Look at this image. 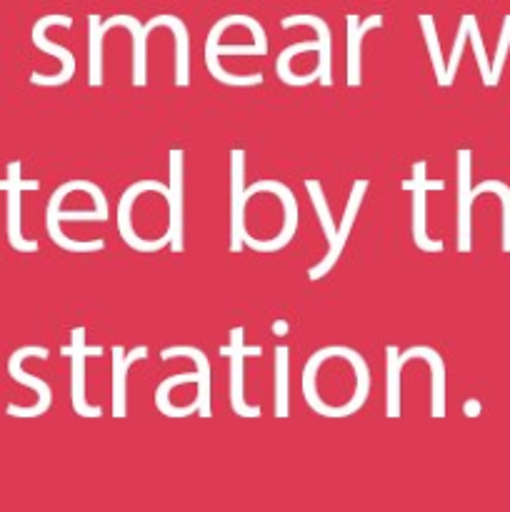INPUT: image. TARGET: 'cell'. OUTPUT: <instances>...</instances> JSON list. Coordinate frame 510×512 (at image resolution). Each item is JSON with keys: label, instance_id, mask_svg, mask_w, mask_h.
Instances as JSON below:
<instances>
[{"label": "cell", "instance_id": "obj_1", "mask_svg": "<svg viewBox=\"0 0 510 512\" xmlns=\"http://www.w3.org/2000/svg\"><path fill=\"white\" fill-rule=\"evenodd\" d=\"M65 220H98V223L108 220V200L98 185L90 183V180H68V183L60 185L48 200L45 230H48L50 240L68 253H95V250L105 248V240L75 243V240L65 238L63 230H60V223H65Z\"/></svg>", "mask_w": 510, "mask_h": 512}, {"label": "cell", "instance_id": "obj_2", "mask_svg": "<svg viewBox=\"0 0 510 512\" xmlns=\"http://www.w3.org/2000/svg\"><path fill=\"white\" fill-rule=\"evenodd\" d=\"M255 18L250 15H228V18L218 20L213 25V30L208 33V40H205V65H208V73L213 75L215 80L225 85H235V88H248V85H260L263 83V73H250V75H238V73H228V70L220 65V55H258V48L255 45H220V35L228 25L233 23H243L250 25Z\"/></svg>", "mask_w": 510, "mask_h": 512}, {"label": "cell", "instance_id": "obj_3", "mask_svg": "<svg viewBox=\"0 0 510 512\" xmlns=\"http://www.w3.org/2000/svg\"><path fill=\"white\" fill-rule=\"evenodd\" d=\"M48 355H50L48 348H40V345H25V348H18L8 358L10 378L20 385H28L30 390H35V393H38V405H33V408H18V405H8V408H5V413H8L10 418H40V415L48 413L50 410V405H53V390H50V385L45 383V380L33 378V375H28L23 370V360H28V358L48 360Z\"/></svg>", "mask_w": 510, "mask_h": 512}, {"label": "cell", "instance_id": "obj_4", "mask_svg": "<svg viewBox=\"0 0 510 512\" xmlns=\"http://www.w3.org/2000/svg\"><path fill=\"white\" fill-rule=\"evenodd\" d=\"M428 170V163L425 160H418L413 165V180H405L403 190H413V240L423 253H443V240H433L428 235V205H425V198H428L430 190H445V180H428L425 175Z\"/></svg>", "mask_w": 510, "mask_h": 512}, {"label": "cell", "instance_id": "obj_5", "mask_svg": "<svg viewBox=\"0 0 510 512\" xmlns=\"http://www.w3.org/2000/svg\"><path fill=\"white\" fill-rule=\"evenodd\" d=\"M243 328L230 330V343L223 348L225 358H230V408H233L235 415L240 418H260L258 405H248L243 400V363L245 358H260L263 355V348L260 345H248L243 343Z\"/></svg>", "mask_w": 510, "mask_h": 512}, {"label": "cell", "instance_id": "obj_6", "mask_svg": "<svg viewBox=\"0 0 510 512\" xmlns=\"http://www.w3.org/2000/svg\"><path fill=\"white\" fill-rule=\"evenodd\" d=\"M20 160H13L8 163V178L0 180V190L8 193V243L10 248L18 250V253H38V240H25L23 238V230H20V193L23 190H38L40 188V180H23L20 178Z\"/></svg>", "mask_w": 510, "mask_h": 512}, {"label": "cell", "instance_id": "obj_7", "mask_svg": "<svg viewBox=\"0 0 510 512\" xmlns=\"http://www.w3.org/2000/svg\"><path fill=\"white\" fill-rule=\"evenodd\" d=\"M53 23L63 25V28H70V25H73V18H68V15H45V18H40L38 23H35V28H33L35 48H40V50H45V53L55 55V58H60V63H63L60 73H55V75H45V73L30 75V83L45 85V88H50V85H65L75 75V55L70 53L68 48H63V45L50 43V40L45 38V28H48V25H53Z\"/></svg>", "mask_w": 510, "mask_h": 512}, {"label": "cell", "instance_id": "obj_8", "mask_svg": "<svg viewBox=\"0 0 510 512\" xmlns=\"http://www.w3.org/2000/svg\"><path fill=\"white\" fill-rule=\"evenodd\" d=\"M368 185H370L368 180H355V183H353V190H350L348 205H345L343 223H340L338 233H335L333 245H330V248H328V255H325V258H323V263L315 265V268L308 270V278H310V280L325 278V275H328L330 270L335 268V263H338V260H340V255H343V250H345V243H348L350 230H353L355 218H358L360 203H363L365 190H368Z\"/></svg>", "mask_w": 510, "mask_h": 512}, {"label": "cell", "instance_id": "obj_9", "mask_svg": "<svg viewBox=\"0 0 510 512\" xmlns=\"http://www.w3.org/2000/svg\"><path fill=\"white\" fill-rule=\"evenodd\" d=\"M63 355H68L70 365H73V410L80 418H100L103 408L100 405H88L85 403V358H88V345H85V328H75L70 333V348L60 350Z\"/></svg>", "mask_w": 510, "mask_h": 512}, {"label": "cell", "instance_id": "obj_10", "mask_svg": "<svg viewBox=\"0 0 510 512\" xmlns=\"http://www.w3.org/2000/svg\"><path fill=\"white\" fill-rule=\"evenodd\" d=\"M168 165H170V195H168V233H170V248L173 253H183V150L173 148L168 153Z\"/></svg>", "mask_w": 510, "mask_h": 512}, {"label": "cell", "instance_id": "obj_11", "mask_svg": "<svg viewBox=\"0 0 510 512\" xmlns=\"http://www.w3.org/2000/svg\"><path fill=\"white\" fill-rule=\"evenodd\" d=\"M243 175H245V153L243 150H230V253H240L243 248Z\"/></svg>", "mask_w": 510, "mask_h": 512}, {"label": "cell", "instance_id": "obj_12", "mask_svg": "<svg viewBox=\"0 0 510 512\" xmlns=\"http://www.w3.org/2000/svg\"><path fill=\"white\" fill-rule=\"evenodd\" d=\"M470 165H473V153L468 148L458 150V253H470V205H473Z\"/></svg>", "mask_w": 510, "mask_h": 512}, {"label": "cell", "instance_id": "obj_13", "mask_svg": "<svg viewBox=\"0 0 510 512\" xmlns=\"http://www.w3.org/2000/svg\"><path fill=\"white\" fill-rule=\"evenodd\" d=\"M148 358V348L140 345L135 350H125L120 345L113 348V415L115 418H125L128 415V373L138 360Z\"/></svg>", "mask_w": 510, "mask_h": 512}, {"label": "cell", "instance_id": "obj_14", "mask_svg": "<svg viewBox=\"0 0 510 512\" xmlns=\"http://www.w3.org/2000/svg\"><path fill=\"white\" fill-rule=\"evenodd\" d=\"M410 358H423L428 360L430 370H433V418H445V363L440 358L438 350L428 348V345H415V348L405 350L398 355V363L403 368Z\"/></svg>", "mask_w": 510, "mask_h": 512}, {"label": "cell", "instance_id": "obj_15", "mask_svg": "<svg viewBox=\"0 0 510 512\" xmlns=\"http://www.w3.org/2000/svg\"><path fill=\"white\" fill-rule=\"evenodd\" d=\"M313 25L315 33H318V40H320V60L318 65H315V70H318V80L320 85H325V88H330L333 85V55H330V28L328 23H325L323 18H315V15H290V18L283 20V28H293V25Z\"/></svg>", "mask_w": 510, "mask_h": 512}, {"label": "cell", "instance_id": "obj_16", "mask_svg": "<svg viewBox=\"0 0 510 512\" xmlns=\"http://www.w3.org/2000/svg\"><path fill=\"white\" fill-rule=\"evenodd\" d=\"M383 18L380 15H370L363 25L355 13L348 15V88H358L360 85V45L368 30L380 28Z\"/></svg>", "mask_w": 510, "mask_h": 512}, {"label": "cell", "instance_id": "obj_17", "mask_svg": "<svg viewBox=\"0 0 510 512\" xmlns=\"http://www.w3.org/2000/svg\"><path fill=\"white\" fill-rule=\"evenodd\" d=\"M400 350L395 345L385 348V370H388V378H385V415L390 420L400 418V363H398Z\"/></svg>", "mask_w": 510, "mask_h": 512}, {"label": "cell", "instance_id": "obj_18", "mask_svg": "<svg viewBox=\"0 0 510 512\" xmlns=\"http://www.w3.org/2000/svg\"><path fill=\"white\" fill-rule=\"evenodd\" d=\"M290 350L285 345L275 348V418H288V388H290Z\"/></svg>", "mask_w": 510, "mask_h": 512}, {"label": "cell", "instance_id": "obj_19", "mask_svg": "<svg viewBox=\"0 0 510 512\" xmlns=\"http://www.w3.org/2000/svg\"><path fill=\"white\" fill-rule=\"evenodd\" d=\"M470 193H473V200L483 193L498 195L503 203V253H510V185H505L503 180H483Z\"/></svg>", "mask_w": 510, "mask_h": 512}, {"label": "cell", "instance_id": "obj_20", "mask_svg": "<svg viewBox=\"0 0 510 512\" xmlns=\"http://www.w3.org/2000/svg\"><path fill=\"white\" fill-rule=\"evenodd\" d=\"M305 190H308L310 203H313L315 213H318L320 225H323V230H325V238H328V245H333L335 233H338V230H335L333 215H330V205H328V200H325V193H323V185H320V180L308 178L305 180Z\"/></svg>", "mask_w": 510, "mask_h": 512}, {"label": "cell", "instance_id": "obj_21", "mask_svg": "<svg viewBox=\"0 0 510 512\" xmlns=\"http://www.w3.org/2000/svg\"><path fill=\"white\" fill-rule=\"evenodd\" d=\"M420 25H423L425 45H428L430 63H433V70H435V80H438L440 88H448V83H445V58L443 53H440V40H438V33H435L433 18H430V15H420Z\"/></svg>", "mask_w": 510, "mask_h": 512}, {"label": "cell", "instance_id": "obj_22", "mask_svg": "<svg viewBox=\"0 0 510 512\" xmlns=\"http://www.w3.org/2000/svg\"><path fill=\"white\" fill-rule=\"evenodd\" d=\"M468 40H470V45H473V50H475V60H478L480 78H483V83L488 85V88H493V83H490V58H488V53H485L483 35H480V28H478V20H475V15H468Z\"/></svg>", "mask_w": 510, "mask_h": 512}, {"label": "cell", "instance_id": "obj_23", "mask_svg": "<svg viewBox=\"0 0 510 512\" xmlns=\"http://www.w3.org/2000/svg\"><path fill=\"white\" fill-rule=\"evenodd\" d=\"M508 50H510V15H505L503 33H500L498 48H495V58L490 60V83H493V88L500 83V75H503Z\"/></svg>", "mask_w": 510, "mask_h": 512}, {"label": "cell", "instance_id": "obj_24", "mask_svg": "<svg viewBox=\"0 0 510 512\" xmlns=\"http://www.w3.org/2000/svg\"><path fill=\"white\" fill-rule=\"evenodd\" d=\"M465 40H468V15H463V20H460V28H458V33H455L453 53H450L448 63H445V83H448V88H450V85H453L455 73H458L460 58H463Z\"/></svg>", "mask_w": 510, "mask_h": 512}, {"label": "cell", "instance_id": "obj_25", "mask_svg": "<svg viewBox=\"0 0 510 512\" xmlns=\"http://www.w3.org/2000/svg\"><path fill=\"white\" fill-rule=\"evenodd\" d=\"M463 413H465V418H478V415H480V403H478V400H475V398L465 400Z\"/></svg>", "mask_w": 510, "mask_h": 512}, {"label": "cell", "instance_id": "obj_26", "mask_svg": "<svg viewBox=\"0 0 510 512\" xmlns=\"http://www.w3.org/2000/svg\"><path fill=\"white\" fill-rule=\"evenodd\" d=\"M273 335H278V338H283V335H288L290 333V325H288V320H275L273 323Z\"/></svg>", "mask_w": 510, "mask_h": 512}]
</instances>
